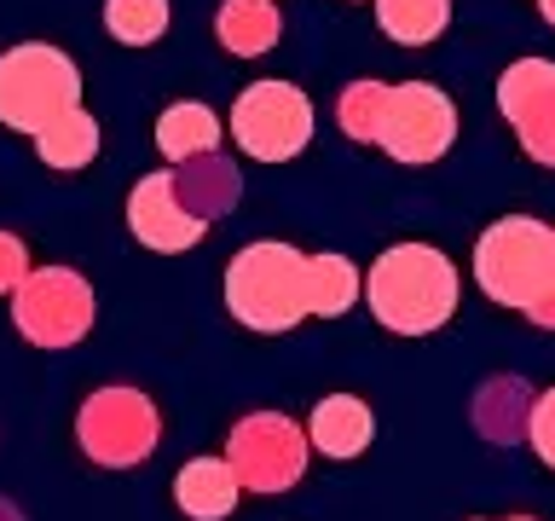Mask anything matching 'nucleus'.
Wrapping results in <instances>:
<instances>
[{
  "mask_svg": "<svg viewBox=\"0 0 555 521\" xmlns=\"http://www.w3.org/2000/svg\"><path fill=\"white\" fill-rule=\"evenodd\" d=\"M457 290H463L457 267L434 243H393L364 272L376 325H388L393 336H434L457 313Z\"/></svg>",
  "mask_w": 555,
  "mask_h": 521,
  "instance_id": "obj_1",
  "label": "nucleus"
},
{
  "mask_svg": "<svg viewBox=\"0 0 555 521\" xmlns=\"http://www.w3.org/2000/svg\"><path fill=\"white\" fill-rule=\"evenodd\" d=\"M225 307H232L237 325L260 330V336L295 330L307 319V255L278 238L237 250L232 267H225Z\"/></svg>",
  "mask_w": 555,
  "mask_h": 521,
  "instance_id": "obj_2",
  "label": "nucleus"
},
{
  "mask_svg": "<svg viewBox=\"0 0 555 521\" xmlns=\"http://www.w3.org/2000/svg\"><path fill=\"white\" fill-rule=\"evenodd\" d=\"M475 278L498 307L527 313L555 284V226L538 215H503L475 243Z\"/></svg>",
  "mask_w": 555,
  "mask_h": 521,
  "instance_id": "obj_3",
  "label": "nucleus"
},
{
  "mask_svg": "<svg viewBox=\"0 0 555 521\" xmlns=\"http://www.w3.org/2000/svg\"><path fill=\"white\" fill-rule=\"evenodd\" d=\"M81 104V69L64 47L17 41L0 52V122L17 134H41L47 122Z\"/></svg>",
  "mask_w": 555,
  "mask_h": 521,
  "instance_id": "obj_4",
  "label": "nucleus"
},
{
  "mask_svg": "<svg viewBox=\"0 0 555 521\" xmlns=\"http://www.w3.org/2000/svg\"><path fill=\"white\" fill-rule=\"evenodd\" d=\"M156 441H163V417L156 399L139 389H99L81 399L76 411V446L104 469H133L145 463Z\"/></svg>",
  "mask_w": 555,
  "mask_h": 521,
  "instance_id": "obj_5",
  "label": "nucleus"
},
{
  "mask_svg": "<svg viewBox=\"0 0 555 521\" xmlns=\"http://www.w3.org/2000/svg\"><path fill=\"white\" fill-rule=\"evenodd\" d=\"M99 319L93 284L76 267H35L12 290V325L35 347H76Z\"/></svg>",
  "mask_w": 555,
  "mask_h": 521,
  "instance_id": "obj_6",
  "label": "nucleus"
},
{
  "mask_svg": "<svg viewBox=\"0 0 555 521\" xmlns=\"http://www.w3.org/2000/svg\"><path fill=\"white\" fill-rule=\"evenodd\" d=\"M232 139L255 163H295L312 139V99L295 81H249L232 104Z\"/></svg>",
  "mask_w": 555,
  "mask_h": 521,
  "instance_id": "obj_7",
  "label": "nucleus"
},
{
  "mask_svg": "<svg viewBox=\"0 0 555 521\" xmlns=\"http://www.w3.org/2000/svg\"><path fill=\"white\" fill-rule=\"evenodd\" d=\"M457 139V104L451 93H440L434 81H399L388 87V104H382V128H376V145L405 168H423V163H440Z\"/></svg>",
  "mask_w": 555,
  "mask_h": 521,
  "instance_id": "obj_8",
  "label": "nucleus"
},
{
  "mask_svg": "<svg viewBox=\"0 0 555 521\" xmlns=\"http://www.w3.org/2000/svg\"><path fill=\"white\" fill-rule=\"evenodd\" d=\"M307 429L289 423L284 411H249L225 441V463L243 481V493H289L307 475Z\"/></svg>",
  "mask_w": 555,
  "mask_h": 521,
  "instance_id": "obj_9",
  "label": "nucleus"
},
{
  "mask_svg": "<svg viewBox=\"0 0 555 521\" xmlns=\"http://www.w3.org/2000/svg\"><path fill=\"white\" fill-rule=\"evenodd\" d=\"M498 111L520 134V151L532 163L555 168V64L550 59H515L498 76Z\"/></svg>",
  "mask_w": 555,
  "mask_h": 521,
  "instance_id": "obj_10",
  "label": "nucleus"
},
{
  "mask_svg": "<svg viewBox=\"0 0 555 521\" xmlns=\"http://www.w3.org/2000/svg\"><path fill=\"white\" fill-rule=\"evenodd\" d=\"M203 215H191L185 198H180V180L173 174H145L133 191H128V232L156 255H180V250H197L203 243Z\"/></svg>",
  "mask_w": 555,
  "mask_h": 521,
  "instance_id": "obj_11",
  "label": "nucleus"
},
{
  "mask_svg": "<svg viewBox=\"0 0 555 521\" xmlns=\"http://www.w3.org/2000/svg\"><path fill=\"white\" fill-rule=\"evenodd\" d=\"M307 441L319 446L324 458L347 463V458H359V452L376 441V417H371V406H364L359 394H324L319 406H312V417H307Z\"/></svg>",
  "mask_w": 555,
  "mask_h": 521,
  "instance_id": "obj_12",
  "label": "nucleus"
},
{
  "mask_svg": "<svg viewBox=\"0 0 555 521\" xmlns=\"http://www.w3.org/2000/svg\"><path fill=\"white\" fill-rule=\"evenodd\" d=\"M243 498V481L232 475L225 458H191L180 475H173V504L191 521H225Z\"/></svg>",
  "mask_w": 555,
  "mask_h": 521,
  "instance_id": "obj_13",
  "label": "nucleus"
},
{
  "mask_svg": "<svg viewBox=\"0 0 555 521\" xmlns=\"http://www.w3.org/2000/svg\"><path fill=\"white\" fill-rule=\"evenodd\" d=\"M215 35L232 59H260L284 35V12H278V0H220Z\"/></svg>",
  "mask_w": 555,
  "mask_h": 521,
  "instance_id": "obj_14",
  "label": "nucleus"
},
{
  "mask_svg": "<svg viewBox=\"0 0 555 521\" xmlns=\"http://www.w3.org/2000/svg\"><path fill=\"white\" fill-rule=\"evenodd\" d=\"M220 116L208 111V104L197 99H185V104H168L163 116H156V151L168 156V163H191V156H208V151H220Z\"/></svg>",
  "mask_w": 555,
  "mask_h": 521,
  "instance_id": "obj_15",
  "label": "nucleus"
},
{
  "mask_svg": "<svg viewBox=\"0 0 555 521\" xmlns=\"http://www.w3.org/2000/svg\"><path fill=\"white\" fill-rule=\"evenodd\" d=\"M359 295H364V272L347 255H336V250L307 255V313H319V319H341Z\"/></svg>",
  "mask_w": 555,
  "mask_h": 521,
  "instance_id": "obj_16",
  "label": "nucleus"
},
{
  "mask_svg": "<svg viewBox=\"0 0 555 521\" xmlns=\"http://www.w3.org/2000/svg\"><path fill=\"white\" fill-rule=\"evenodd\" d=\"M35 156H41L47 168H59V174L87 168L99 156V122L76 104V111H64L59 122H47V128L35 134Z\"/></svg>",
  "mask_w": 555,
  "mask_h": 521,
  "instance_id": "obj_17",
  "label": "nucleus"
},
{
  "mask_svg": "<svg viewBox=\"0 0 555 521\" xmlns=\"http://www.w3.org/2000/svg\"><path fill=\"white\" fill-rule=\"evenodd\" d=\"M527 417H532V394L520 377H498L492 389L475 399V423H480L486 441H498V446H515L520 434H527Z\"/></svg>",
  "mask_w": 555,
  "mask_h": 521,
  "instance_id": "obj_18",
  "label": "nucleus"
},
{
  "mask_svg": "<svg viewBox=\"0 0 555 521\" xmlns=\"http://www.w3.org/2000/svg\"><path fill=\"white\" fill-rule=\"evenodd\" d=\"M185 168V180H180V198H185V208L191 215H220V208H232L237 203V191H243V180H237V168L225 163L220 151H208V156H191V163H180Z\"/></svg>",
  "mask_w": 555,
  "mask_h": 521,
  "instance_id": "obj_19",
  "label": "nucleus"
},
{
  "mask_svg": "<svg viewBox=\"0 0 555 521\" xmlns=\"http://www.w3.org/2000/svg\"><path fill=\"white\" fill-rule=\"evenodd\" d=\"M376 24L399 47H428L451 24V0H376Z\"/></svg>",
  "mask_w": 555,
  "mask_h": 521,
  "instance_id": "obj_20",
  "label": "nucleus"
},
{
  "mask_svg": "<svg viewBox=\"0 0 555 521\" xmlns=\"http://www.w3.org/2000/svg\"><path fill=\"white\" fill-rule=\"evenodd\" d=\"M168 0H104V29L121 47H156L168 35Z\"/></svg>",
  "mask_w": 555,
  "mask_h": 521,
  "instance_id": "obj_21",
  "label": "nucleus"
},
{
  "mask_svg": "<svg viewBox=\"0 0 555 521\" xmlns=\"http://www.w3.org/2000/svg\"><path fill=\"white\" fill-rule=\"evenodd\" d=\"M382 104H388V81H347L341 87V104H336V122L347 139L359 145H376V128H382Z\"/></svg>",
  "mask_w": 555,
  "mask_h": 521,
  "instance_id": "obj_22",
  "label": "nucleus"
},
{
  "mask_svg": "<svg viewBox=\"0 0 555 521\" xmlns=\"http://www.w3.org/2000/svg\"><path fill=\"white\" fill-rule=\"evenodd\" d=\"M527 441L538 452V463L555 469V389H544L532 399V417H527Z\"/></svg>",
  "mask_w": 555,
  "mask_h": 521,
  "instance_id": "obj_23",
  "label": "nucleus"
},
{
  "mask_svg": "<svg viewBox=\"0 0 555 521\" xmlns=\"http://www.w3.org/2000/svg\"><path fill=\"white\" fill-rule=\"evenodd\" d=\"M29 278V250L17 232H0V295H12Z\"/></svg>",
  "mask_w": 555,
  "mask_h": 521,
  "instance_id": "obj_24",
  "label": "nucleus"
},
{
  "mask_svg": "<svg viewBox=\"0 0 555 521\" xmlns=\"http://www.w3.org/2000/svg\"><path fill=\"white\" fill-rule=\"evenodd\" d=\"M527 319L538 325V330H555V284L544 290V295H538V302L527 307Z\"/></svg>",
  "mask_w": 555,
  "mask_h": 521,
  "instance_id": "obj_25",
  "label": "nucleus"
},
{
  "mask_svg": "<svg viewBox=\"0 0 555 521\" xmlns=\"http://www.w3.org/2000/svg\"><path fill=\"white\" fill-rule=\"evenodd\" d=\"M538 12H544V24L555 29V0H538Z\"/></svg>",
  "mask_w": 555,
  "mask_h": 521,
  "instance_id": "obj_26",
  "label": "nucleus"
},
{
  "mask_svg": "<svg viewBox=\"0 0 555 521\" xmlns=\"http://www.w3.org/2000/svg\"><path fill=\"white\" fill-rule=\"evenodd\" d=\"M509 521H532V516H509Z\"/></svg>",
  "mask_w": 555,
  "mask_h": 521,
  "instance_id": "obj_27",
  "label": "nucleus"
}]
</instances>
